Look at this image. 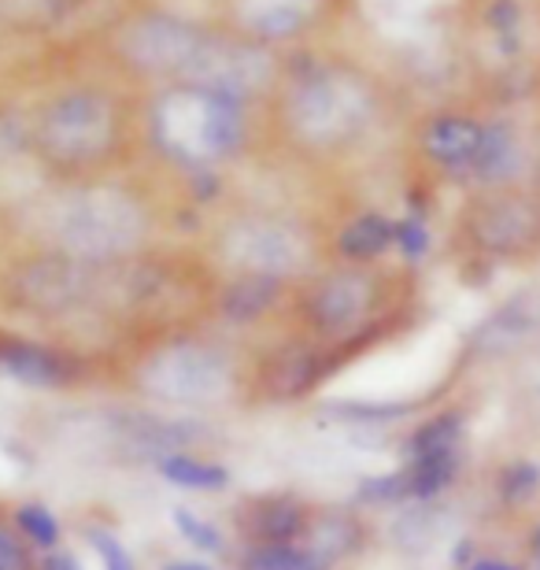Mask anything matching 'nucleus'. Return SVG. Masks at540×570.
Here are the masks:
<instances>
[{
    "label": "nucleus",
    "mask_w": 540,
    "mask_h": 570,
    "mask_svg": "<svg viewBox=\"0 0 540 570\" xmlns=\"http://www.w3.org/2000/svg\"><path fill=\"white\" fill-rule=\"evenodd\" d=\"M0 367L22 385H38V390H56L75 379V363L56 348L33 345V341H4L0 345Z\"/></svg>",
    "instance_id": "f257e3e1"
},
{
    "label": "nucleus",
    "mask_w": 540,
    "mask_h": 570,
    "mask_svg": "<svg viewBox=\"0 0 540 570\" xmlns=\"http://www.w3.org/2000/svg\"><path fill=\"white\" fill-rule=\"evenodd\" d=\"M245 530L256 544H296V538L312 530V519L296 497H267L248 504Z\"/></svg>",
    "instance_id": "f03ea898"
},
{
    "label": "nucleus",
    "mask_w": 540,
    "mask_h": 570,
    "mask_svg": "<svg viewBox=\"0 0 540 570\" xmlns=\"http://www.w3.org/2000/svg\"><path fill=\"white\" fill-rule=\"evenodd\" d=\"M223 363L212 352H170L164 367L156 371V379H164L167 385L159 393L175 396V401H200V396L218 393L223 385Z\"/></svg>",
    "instance_id": "7ed1b4c3"
},
{
    "label": "nucleus",
    "mask_w": 540,
    "mask_h": 570,
    "mask_svg": "<svg viewBox=\"0 0 540 570\" xmlns=\"http://www.w3.org/2000/svg\"><path fill=\"white\" fill-rule=\"evenodd\" d=\"M481 134L485 127L467 116H444V119H433L430 130H426V156L433 164H441L444 170H470L478 159V148H481Z\"/></svg>",
    "instance_id": "20e7f679"
},
{
    "label": "nucleus",
    "mask_w": 540,
    "mask_h": 570,
    "mask_svg": "<svg viewBox=\"0 0 540 570\" xmlns=\"http://www.w3.org/2000/svg\"><path fill=\"white\" fill-rule=\"evenodd\" d=\"M366 304H371L366 282L355 275H344V278L318 285V293L312 301V318L326 334H344V330H352L355 318L366 315Z\"/></svg>",
    "instance_id": "39448f33"
},
{
    "label": "nucleus",
    "mask_w": 540,
    "mask_h": 570,
    "mask_svg": "<svg viewBox=\"0 0 540 570\" xmlns=\"http://www.w3.org/2000/svg\"><path fill=\"white\" fill-rule=\"evenodd\" d=\"M323 379V360L315 352L304 348H282L278 356L267 363V385L278 401H289V396H304L312 385Z\"/></svg>",
    "instance_id": "423d86ee"
},
{
    "label": "nucleus",
    "mask_w": 540,
    "mask_h": 570,
    "mask_svg": "<svg viewBox=\"0 0 540 570\" xmlns=\"http://www.w3.org/2000/svg\"><path fill=\"white\" fill-rule=\"evenodd\" d=\"M389 245H396V223L385 219V215H374V212L352 219L337 237V253L344 259H355V264L377 259Z\"/></svg>",
    "instance_id": "0eeeda50"
},
{
    "label": "nucleus",
    "mask_w": 540,
    "mask_h": 570,
    "mask_svg": "<svg viewBox=\"0 0 540 570\" xmlns=\"http://www.w3.org/2000/svg\"><path fill=\"white\" fill-rule=\"evenodd\" d=\"M463 412H441L426 419L422 426H415L404 438V444H400V455H404L408 463L415 460H426V455H436V452H452L459 449V438H463Z\"/></svg>",
    "instance_id": "6e6552de"
},
{
    "label": "nucleus",
    "mask_w": 540,
    "mask_h": 570,
    "mask_svg": "<svg viewBox=\"0 0 540 570\" xmlns=\"http://www.w3.org/2000/svg\"><path fill=\"white\" fill-rule=\"evenodd\" d=\"M159 474L178 489H204V493H218L229 485V471L215 460H200L189 452H170L164 460H156Z\"/></svg>",
    "instance_id": "1a4fd4ad"
},
{
    "label": "nucleus",
    "mask_w": 540,
    "mask_h": 570,
    "mask_svg": "<svg viewBox=\"0 0 540 570\" xmlns=\"http://www.w3.org/2000/svg\"><path fill=\"white\" fill-rule=\"evenodd\" d=\"M459 449L452 452H436V455H426V460H415L408 463V489H411V500H419V504H426V500H436L441 493L452 489V482L459 478Z\"/></svg>",
    "instance_id": "9d476101"
},
{
    "label": "nucleus",
    "mask_w": 540,
    "mask_h": 570,
    "mask_svg": "<svg viewBox=\"0 0 540 570\" xmlns=\"http://www.w3.org/2000/svg\"><path fill=\"white\" fill-rule=\"evenodd\" d=\"M514 167H519V141L511 138V130L508 127H485L470 175H478L481 181H500V178H511Z\"/></svg>",
    "instance_id": "9b49d317"
},
{
    "label": "nucleus",
    "mask_w": 540,
    "mask_h": 570,
    "mask_svg": "<svg viewBox=\"0 0 540 570\" xmlns=\"http://www.w3.org/2000/svg\"><path fill=\"white\" fill-rule=\"evenodd\" d=\"M274 296H278V282L274 278L256 275V278L234 282L223 296V315L234 318V323H252V318H259L274 304Z\"/></svg>",
    "instance_id": "f8f14e48"
},
{
    "label": "nucleus",
    "mask_w": 540,
    "mask_h": 570,
    "mask_svg": "<svg viewBox=\"0 0 540 570\" xmlns=\"http://www.w3.org/2000/svg\"><path fill=\"white\" fill-rule=\"evenodd\" d=\"M240 570H330L307 544H252Z\"/></svg>",
    "instance_id": "ddd939ff"
},
{
    "label": "nucleus",
    "mask_w": 540,
    "mask_h": 570,
    "mask_svg": "<svg viewBox=\"0 0 540 570\" xmlns=\"http://www.w3.org/2000/svg\"><path fill=\"white\" fill-rule=\"evenodd\" d=\"M411 407L415 404L404 401H330L323 407V419H330V423H355V426H385L411 415Z\"/></svg>",
    "instance_id": "4468645a"
},
{
    "label": "nucleus",
    "mask_w": 540,
    "mask_h": 570,
    "mask_svg": "<svg viewBox=\"0 0 540 570\" xmlns=\"http://www.w3.org/2000/svg\"><path fill=\"white\" fill-rule=\"evenodd\" d=\"M533 234H537V219L522 204H500L489 230H481V242H489L492 248H500V253H511V248L530 245Z\"/></svg>",
    "instance_id": "2eb2a0df"
},
{
    "label": "nucleus",
    "mask_w": 540,
    "mask_h": 570,
    "mask_svg": "<svg viewBox=\"0 0 540 570\" xmlns=\"http://www.w3.org/2000/svg\"><path fill=\"white\" fill-rule=\"evenodd\" d=\"M497 493L508 508H526L540 497V463L537 460H511L500 466Z\"/></svg>",
    "instance_id": "dca6fc26"
},
{
    "label": "nucleus",
    "mask_w": 540,
    "mask_h": 570,
    "mask_svg": "<svg viewBox=\"0 0 540 570\" xmlns=\"http://www.w3.org/2000/svg\"><path fill=\"white\" fill-rule=\"evenodd\" d=\"M16 527L19 533L27 538L30 544H38V549H60V519L52 515L49 508L41 504H22L16 511Z\"/></svg>",
    "instance_id": "f3484780"
},
{
    "label": "nucleus",
    "mask_w": 540,
    "mask_h": 570,
    "mask_svg": "<svg viewBox=\"0 0 540 570\" xmlns=\"http://www.w3.org/2000/svg\"><path fill=\"white\" fill-rule=\"evenodd\" d=\"M360 504H374V508H389V504H404L411 500V489H408V471H389V474H371L360 482Z\"/></svg>",
    "instance_id": "a211bd4d"
},
{
    "label": "nucleus",
    "mask_w": 540,
    "mask_h": 570,
    "mask_svg": "<svg viewBox=\"0 0 540 570\" xmlns=\"http://www.w3.org/2000/svg\"><path fill=\"white\" fill-rule=\"evenodd\" d=\"M170 522H175V530L186 538L197 552H223V533H218L215 522L200 519L197 511L189 508H175L170 511Z\"/></svg>",
    "instance_id": "6ab92c4d"
},
{
    "label": "nucleus",
    "mask_w": 540,
    "mask_h": 570,
    "mask_svg": "<svg viewBox=\"0 0 540 570\" xmlns=\"http://www.w3.org/2000/svg\"><path fill=\"white\" fill-rule=\"evenodd\" d=\"M396 245L408 259H422L430 253V230L422 219H400L396 223Z\"/></svg>",
    "instance_id": "aec40b11"
},
{
    "label": "nucleus",
    "mask_w": 540,
    "mask_h": 570,
    "mask_svg": "<svg viewBox=\"0 0 540 570\" xmlns=\"http://www.w3.org/2000/svg\"><path fill=\"white\" fill-rule=\"evenodd\" d=\"M89 541H94V549H97V556H100V563H105V570H134L130 552L122 549V541L115 538V533H108V530H94V533H89Z\"/></svg>",
    "instance_id": "412c9836"
},
{
    "label": "nucleus",
    "mask_w": 540,
    "mask_h": 570,
    "mask_svg": "<svg viewBox=\"0 0 540 570\" xmlns=\"http://www.w3.org/2000/svg\"><path fill=\"white\" fill-rule=\"evenodd\" d=\"M0 570H30V552L8 527H0Z\"/></svg>",
    "instance_id": "4be33fe9"
},
{
    "label": "nucleus",
    "mask_w": 540,
    "mask_h": 570,
    "mask_svg": "<svg viewBox=\"0 0 540 570\" xmlns=\"http://www.w3.org/2000/svg\"><path fill=\"white\" fill-rule=\"evenodd\" d=\"M489 19L497 22L500 33H511L514 22H519V4H514V0H497V4H492V11H489Z\"/></svg>",
    "instance_id": "5701e85b"
},
{
    "label": "nucleus",
    "mask_w": 540,
    "mask_h": 570,
    "mask_svg": "<svg viewBox=\"0 0 540 570\" xmlns=\"http://www.w3.org/2000/svg\"><path fill=\"white\" fill-rule=\"evenodd\" d=\"M41 570H82V563L75 560V552H67V549H52L49 556H45Z\"/></svg>",
    "instance_id": "b1692460"
},
{
    "label": "nucleus",
    "mask_w": 540,
    "mask_h": 570,
    "mask_svg": "<svg viewBox=\"0 0 540 570\" xmlns=\"http://www.w3.org/2000/svg\"><path fill=\"white\" fill-rule=\"evenodd\" d=\"M467 570H522L519 563H508V560H492V556H478L474 563H470Z\"/></svg>",
    "instance_id": "393cba45"
},
{
    "label": "nucleus",
    "mask_w": 540,
    "mask_h": 570,
    "mask_svg": "<svg viewBox=\"0 0 540 570\" xmlns=\"http://www.w3.org/2000/svg\"><path fill=\"white\" fill-rule=\"evenodd\" d=\"M452 563H455V567H470V563H474V544H470V541H459V544H455V552H452Z\"/></svg>",
    "instance_id": "a878e982"
},
{
    "label": "nucleus",
    "mask_w": 540,
    "mask_h": 570,
    "mask_svg": "<svg viewBox=\"0 0 540 570\" xmlns=\"http://www.w3.org/2000/svg\"><path fill=\"white\" fill-rule=\"evenodd\" d=\"M164 570H212V567L200 560H170V563H164Z\"/></svg>",
    "instance_id": "bb28decb"
},
{
    "label": "nucleus",
    "mask_w": 540,
    "mask_h": 570,
    "mask_svg": "<svg viewBox=\"0 0 540 570\" xmlns=\"http://www.w3.org/2000/svg\"><path fill=\"white\" fill-rule=\"evenodd\" d=\"M530 552H533V560H537V567H540V527L533 530V538H530Z\"/></svg>",
    "instance_id": "cd10ccee"
}]
</instances>
